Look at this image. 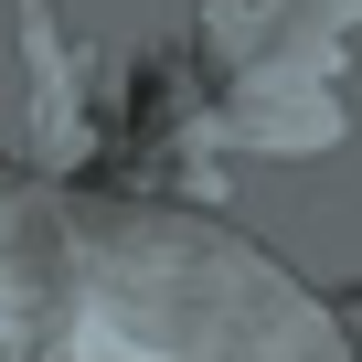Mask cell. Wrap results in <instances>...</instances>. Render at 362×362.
Instances as JSON below:
<instances>
[{"label": "cell", "mask_w": 362, "mask_h": 362, "mask_svg": "<svg viewBox=\"0 0 362 362\" xmlns=\"http://www.w3.org/2000/svg\"><path fill=\"white\" fill-rule=\"evenodd\" d=\"M11 33H22V64H33V117H43V160H75L86 149V107H96V54L64 43L54 0H11Z\"/></svg>", "instance_id": "obj_1"}]
</instances>
